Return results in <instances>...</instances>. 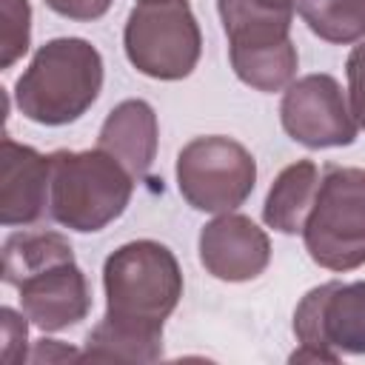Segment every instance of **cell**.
<instances>
[{"instance_id":"cell-1","label":"cell","mask_w":365,"mask_h":365,"mask_svg":"<svg viewBox=\"0 0 365 365\" xmlns=\"http://www.w3.org/2000/svg\"><path fill=\"white\" fill-rule=\"evenodd\" d=\"M103 88V57L80 37H57L37 48L14 86L23 117L40 125H66L83 117Z\"/></svg>"},{"instance_id":"cell-2","label":"cell","mask_w":365,"mask_h":365,"mask_svg":"<svg viewBox=\"0 0 365 365\" xmlns=\"http://www.w3.org/2000/svg\"><path fill=\"white\" fill-rule=\"evenodd\" d=\"M48 214L63 228L88 234L114 222L134 191V177L103 148L54 151Z\"/></svg>"},{"instance_id":"cell-3","label":"cell","mask_w":365,"mask_h":365,"mask_svg":"<svg viewBox=\"0 0 365 365\" xmlns=\"http://www.w3.org/2000/svg\"><path fill=\"white\" fill-rule=\"evenodd\" d=\"M103 288L108 314L163 325L182 297V271L165 245L134 240L106 259Z\"/></svg>"},{"instance_id":"cell-4","label":"cell","mask_w":365,"mask_h":365,"mask_svg":"<svg viewBox=\"0 0 365 365\" xmlns=\"http://www.w3.org/2000/svg\"><path fill=\"white\" fill-rule=\"evenodd\" d=\"M311 259L328 271L365 265V171L328 165L302 228Z\"/></svg>"},{"instance_id":"cell-5","label":"cell","mask_w":365,"mask_h":365,"mask_svg":"<svg viewBox=\"0 0 365 365\" xmlns=\"http://www.w3.org/2000/svg\"><path fill=\"white\" fill-rule=\"evenodd\" d=\"M131 66L154 80H182L194 71L202 48L188 0H140L123 31Z\"/></svg>"},{"instance_id":"cell-6","label":"cell","mask_w":365,"mask_h":365,"mask_svg":"<svg viewBox=\"0 0 365 365\" xmlns=\"http://www.w3.org/2000/svg\"><path fill=\"white\" fill-rule=\"evenodd\" d=\"M257 182L251 151L231 137H194L177 157V185L182 200L208 214L240 208Z\"/></svg>"},{"instance_id":"cell-7","label":"cell","mask_w":365,"mask_h":365,"mask_svg":"<svg viewBox=\"0 0 365 365\" xmlns=\"http://www.w3.org/2000/svg\"><path fill=\"white\" fill-rule=\"evenodd\" d=\"M294 334L302 342L294 362H336L339 354H365V279L311 288L294 311Z\"/></svg>"},{"instance_id":"cell-8","label":"cell","mask_w":365,"mask_h":365,"mask_svg":"<svg viewBox=\"0 0 365 365\" xmlns=\"http://www.w3.org/2000/svg\"><path fill=\"white\" fill-rule=\"evenodd\" d=\"M282 128L305 148H336L356 140V120L331 74H305L294 80L279 106Z\"/></svg>"},{"instance_id":"cell-9","label":"cell","mask_w":365,"mask_h":365,"mask_svg":"<svg viewBox=\"0 0 365 365\" xmlns=\"http://www.w3.org/2000/svg\"><path fill=\"white\" fill-rule=\"evenodd\" d=\"M200 262L222 282L254 279L271 262L268 234L245 214H220L200 231Z\"/></svg>"},{"instance_id":"cell-10","label":"cell","mask_w":365,"mask_h":365,"mask_svg":"<svg viewBox=\"0 0 365 365\" xmlns=\"http://www.w3.org/2000/svg\"><path fill=\"white\" fill-rule=\"evenodd\" d=\"M51 163L11 137L0 143V222L34 225L48 211Z\"/></svg>"},{"instance_id":"cell-11","label":"cell","mask_w":365,"mask_h":365,"mask_svg":"<svg viewBox=\"0 0 365 365\" xmlns=\"http://www.w3.org/2000/svg\"><path fill=\"white\" fill-rule=\"evenodd\" d=\"M17 291L23 314L40 331H63L68 325H77L80 319H86L91 308L86 274L74 259L26 277L17 285Z\"/></svg>"},{"instance_id":"cell-12","label":"cell","mask_w":365,"mask_h":365,"mask_svg":"<svg viewBox=\"0 0 365 365\" xmlns=\"http://www.w3.org/2000/svg\"><path fill=\"white\" fill-rule=\"evenodd\" d=\"M97 148L111 154L134 180H143L157 157V114L145 100H123L106 117Z\"/></svg>"},{"instance_id":"cell-13","label":"cell","mask_w":365,"mask_h":365,"mask_svg":"<svg viewBox=\"0 0 365 365\" xmlns=\"http://www.w3.org/2000/svg\"><path fill=\"white\" fill-rule=\"evenodd\" d=\"M163 356V325L108 314L88 331L86 362H154Z\"/></svg>"},{"instance_id":"cell-14","label":"cell","mask_w":365,"mask_h":365,"mask_svg":"<svg viewBox=\"0 0 365 365\" xmlns=\"http://www.w3.org/2000/svg\"><path fill=\"white\" fill-rule=\"evenodd\" d=\"M319 188V168L311 160H297L288 168L279 171L274 180L262 217L265 222L279 234H299L305 228V220L314 208Z\"/></svg>"},{"instance_id":"cell-15","label":"cell","mask_w":365,"mask_h":365,"mask_svg":"<svg viewBox=\"0 0 365 365\" xmlns=\"http://www.w3.org/2000/svg\"><path fill=\"white\" fill-rule=\"evenodd\" d=\"M71 259H74V251L63 234L20 231V234H11L3 245V282L17 288L26 277Z\"/></svg>"},{"instance_id":"cell-16","label":"cell","mask_w":365,"mask_h":365,"mask_svg":"<svg viewBox=\"0 0 365 365\" xmlns=\"http://www.w3.org/2000/svg\"><path fill=\"white\" fill-rule=\"evenodd\" d=\"M297 9L319 40L348 46L365 37V0H299Z\"/></svg>"},{"instance_id":"cell-17","label":"cell","mask_w":365,"mask_h":365,"mask_svg":"<svg viewBox=\"0 0 365 365\" xmlns=\"http://www.w3.org/2000/svg\"><path fill=\"white\" fill-rule=\"evenodd\" d=\"M297 63H299V57H297V46L291 40L282 46H271V48L231 51L234 74L257 91L288 88L297 74Z\"/></svg>"},{"instance_id":"cell-18","label":"cell","mask_w":365,"mask_h":365,"mask_svg":"<svg viewBox=\"0 0 365 365\" xmlns=\"http://www.w3.org/2000/svg\"><path fill=\"white\" fill-rule=\"evenodd\" d=\"M3 40H0V66L9 68L29 51L31 43V9L29 0H3Z\"/></svg>"},{"instance_id":"cell-19","label":"cell","mask_w":365,"mask_h":365,"mask_svg":"<svg viewBox=\"0 0 365 365\" xmlns=\"http://www.w3.org/2000/svg\"><path fill=\"white\" fill-rule=\"evenodd\" d=\"M26 314H14L11 308H0V328H3V345H0V362L3 365H17L26 362V342H29V328H26Z\"/></svg>"},{"instance_id":"cell-20","label":"cell","mask_w":365,"mask_h":365,"mask_svg":"<svg viewBox=\"0 0 365 365\" xmlns=\"http://www.w3.org/2000/svg\"><path fill=\"white\" fill-rule=\"evenodd\" d=\"M348 106L351 114L356 120L359 128H365V43L354 46V51L348 54Z\"/></svg>"},{"instance_id":"cell-21","label":"cell","mask_w":365,"mask_h":365,"mask_svg":"<svg viewBox=\"0 0 365 365\" xmlns=\"http://www.w3.org/2000/svg\"><path fill=\"white\" fill-rule=\"evenodd\" d=\"M46 6L68 20H97L111 9V0H46Z\"/></svg>"},{"instance_id":"cell-22","label":"cell","mask_w":365,"mask_h":365,"mask_svg":"<svg viewBox=\"0 0 365 365\" xmlns=\"http://www.w3.org/2000/svg\"><path fill=\"white\" fill-rule=\"evenodd\" d=\"M83 354H77V351H71V348H63L57 339H43V342H37V348H34V354L29 356L31 362H51V359H80Z\"/></svg>"}]
</instances>
